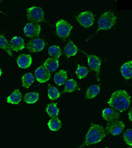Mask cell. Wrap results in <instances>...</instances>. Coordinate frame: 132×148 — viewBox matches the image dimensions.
<instances>
[{"label": "cell", "instance_id": "obj_26", "mask_svg": "<svg viewBox=\"0 0 132 148\" xmlns=\"http://www.w3.org/2000/svg\"><path fill=\"white\" fill-rule=\"evenodd\" d=\"M46 110L48 115L51 117L53 118L57 116L59 110L58 108L56 103H52L47 105Z\"/></svg>", "mask_w": 132, "mask_h": 148}, {"label": "cell", "instance_id": "obj_4", "mask_svg": "<svg viewBox=\"0 0 132 148\" xmlns=\"http://www.w3.org/2000/svg\"><path fill=\"white\" fill-rule=\"evenodd\" d=\"M28 19L32 23H39L43 21L44 14L42 8L34 6L26 10Z\"/></svg>", "mask_w": 132, "mask_h": 148}, {"label": "cell", "instance_id": "obj_5", "mask_svg": "<svg viewBox=\"0 0 132 148\" xmlns=\"http://www.w3.org/2000/svg\"><path fill=\"white\" fill-rule=\"evenodd\" d=\"M72 28V25L63 19H60L56 24L57 33L61 39L68 38Z\"/></svg>", "mask_w": 132, "mask_h": 148}, {"label": "cell", "instance_id": "obj_23", "mask_svg": "<svg viewBox=\"0 0 132 148\" xmlns=\"http://www.w3.org/2000/svg\"><path fill=\"white\" fill-rule=\"evenodd\" d=\"M100 91V86L98 85L91 86L87 91L86 98L90 99L95 98Z\"/></svg>", "mask_w": 132, "mask_h": 148}, {"label": "cell", "instance_id": "obj_19", "mask_svg": "<svg viewBox=\"0 0 132 148\" xmlns=\"http://www.w3.org/2000/svg\"><path fill=\"white\" fill-rule=\"evenodd\" d=\"M78 48L73 41H69L64 48V52L66 56L68 58L73 56L77 54Z\"/></svg>", "mask_w": 132, "mask_h": 148}, {"label": "cell", "instance_id": "obj_9", "mask_svg": "<svg viewBox=\"0 0 132 148\" xmlns=\"http://www.w3.org/2000/svg\"><path fill=\"white\" fill-rule=\"evenodd\" d=\"M41 31V26L39 23H29L24 28V33L26 36L33 39L37 37Z\"/></svg>", "mask_w": 132, "mask_h": 148}, {"label": "cell", "instance_id": "obj_12", "mask_svg": "<svg viewBox=\"0 0 132 148\" xmlns=\"http://www.w3.org/2000/svg\"><path fill=\"white\" fill-rule=\"evenodd\" d=\"M103 117L108 122L119 120L120 114L119 112L112 109L106 108L103 110L102 113Z\"/></svg>", "mask_w": 132, "mask_h": 148}, {"label": "cell", "instance_id": "obj_25", "mask_svg": "<svg viewBox=\"0 0 132 148\" xmlns=\"http://www.w3.org/2000/svg\"><path fill=\"white\" fill-rule=\"evenodd\" d=\"M39 98V94L35 92H28L24 96V101L27 103H34L38 101Z\"/></svg>", "mask_w": 132, "mask_h": 148}, {"label": "cell", "instance_id": "obj_33", "mask_svg": "<svg viewBox=\"0 0 132 148\" xmlns=\"http://www.w3.org/2000/svg\"><path fill=\"white\" fill-rule=\"evenodd\" d=\"M109 148V147H105V148Z\"/></svg>", "mask_w": 132, "mask_h": 148}, {"label": "cell", "instance_id": "obj_21", "mask_svg": "<svg viewBox=\"0 0 132 148\" xmlns=\"http://www.w3.org/2000/svg\"><path fill=\"white\" fill-rule=\"evenodd\" d=\"M0 48L5 51L10 56H13L10 44L3 35H0Z\"/></svg>", "mask_w": 132, "mask_h": 148}, {"label": "cell", "instance_id": "obj_20", "mask_svg": "<svg viewBox=\"0 0 132 148\" xmlns=\"http://www.w3.org/2000/svg\"><path fill=\"white\" fill-rule=\"evenodd\" d=\"M48 128L53 131H58L61 128L62 122L57 117H53L50 120L48 123Z\"/></svg>", "mask_w": 132, "mask_h": 148}, {"label": "cell", "instance_id": "obj_24", "mask_svg": "<svg viewBox=\"0 0 132 148\" xmlns=\"http://www.w3.org/2000/svg\"><path fill=\"white\" fill-rule=\"evenodd\" d=\"M77 83L75 80L73 79H68L65 83L64 92L69 93L73 92L77 89Z\"/></svg>", "mask_w": 132, "mask_h": 148}, {"label": "cell", "instance_id": "obj_6", "mask_svg": "<svg viewBox=\"0 0 132 148\" xmlns=\"http://www.w3.org/2000/svg\"><path fill=\"white\" fill-rule=\"evenodd\" d=\"M76 20L84 28L91 27L94 23V16L91 12H82L76 17Z\"/></svg>", "mask_w": 132, "mask_h": 148}, {"label": "cell", "instance_id": "obj_14", "mask_svg": "<svg viewBox=\"0 0 132 148\" xmlns=\"http://www.w3.org/2000/svg\"><path fill=\"white\" fill-rule=\"evenodd\" d=\"M10 45L12 50L16 52L21 51L25 47L23 39L19 36L14 37L10 41Z\"/></svg>", "mask_w": 132, "mask_h": 148}, {"label": "cell", "instance_id": "obj_32", "mask_svg": "<svg viewBox=\"0 0 132 148\" xmlns=\"http://www.w3.org/2000/svg\"><path fill=\"white\" fill-rule=\"evenodd\" d=\"M2 74V71L1 69V67H0V77H1V76Z\"/></svg>", "mask_w": 132, "mask_h": 148}, {"label": "cell", "instance_id": "obj_28", "mask_svg": "<svg viewBox=\"0 0 132 148\" xmlns=\"http://www.w3.org/2000/svg\"><path fill=\"white\" fill-rule=\"evenodd\" d=\"M88 73V71L86 67L80 65L79 64L77 65L76 73L77 77L79 79H82L86 77Z\"/></svg>", "mask_w": 132, "mask_h": 148}, {"label": "cell", "instance_id": "obj_34", "mask_svg": "<svg viewBox=\"0 0 132 148\" xmlns=\"http://www.w3.org/2000/svg\"><path fill=\"white\" fill-rule=\"evenodd\" d=\"M1 1H0V3H1Z\"/></svg>", "mask_w": 132, "mask_h": 148}, {"label": "cell", "instance_id": "obj_18", "mask_svg": "<svg viewBox=\"0 0 132 148\" xmlns=\"http://www.w3.org/2000/svg\"><path fill=\"white\" fill-rule=\"evenodd\" d=\"M68 79V74L65 70H61L55 74L54 81L57 85H63Z\"/></svg>", "mask_w": 132, "mask_h": 148}, {"label": "cell", "instance_id": "obj_13", "mask_svg": "<svg viewBox=\"0 0 132 148\" xmlns=\"http://www.w3.org/2000/svg\"><path fill=\"white\" fill-rule=\"evenodd\" d=\"M32 59L29 54H23L19 55L17 59V62L19 68L26 69L32 64Z\"/></svg>", "mask_w": 132, "mask_h": 148}, {"label": "cell", "instance_id": "obj_15", "mask_svg": "<svg viewBox=\"0 0 132 148\" xmlns=\"http://www.w3.org/2000/svg\"><path fill=\"white\" fill-rule=\"evenodd\" d=\"M43 66L50 72L55 71L59 68V60L57 59L50 57L45 61Z\"/></svg>", "mask_w": 132, "mask_h": 148}, {"label": "cell", "instance_id": "obj_1", "mask_svg": "<svg viewBox=\"0 0 132 148\" xmlns=\"http://www.w3.org/2000/svg\"><path fill=\"white\" fill-rule=\"evenodd\" d=\"M131 96L125 90H118L113 92L108 103L113 109L122 112L129 107Z\"/></svg>", "mask_w": 132, "mask_h": 148}, {"label": "cell", "instance_id": "obj_29", "mask_svg": "<svg viewBox=\"0 0 132 148\" xmlns=\"http://www.w3.org/2000/svg\"><path fill=\"white\" fill-rule=\"evenodd\" d=\"M48 96L49 99L52 100H55L60 97V93L57 88L51 86L48 89Z\"/></svg>", "mask_w": 132, "mask_h": 148}, {"label": "cell", "instance_id": "obj_10", "mask_svg": "<svg viewBox=\"0 0 132 148\" xmlns=\"http://www.w3.org/2000/svg\"><path fill=\"white\" fill-rule=\"evenodd\" d=\"M46 42L40 38H35L30 40L27 43L26 47L30 51L37 53L41 51L46 46Z\"/></svg>", "mask_w": 132, "mask_h": 148}, {"label": "cell", "instance_id": "obj_30", "mask_svg": "<svg viewBox=\"0 0 132 148\" xmlns=\"http://www.w3.org/2000/svg\"><path fill=\"white\" fill-rule=\"evenodd\" d=\"M132 131L131 129H129L126 130L124 134V139L127 145L131 147Z\"/></svg>", "mask_w": 132, "mask_h": 148}, {"label": "cell", "instance_id": "obj_16", "mask_svg": "<svg viewBox=\"0 0 132 148\" xmlns=\"http://www.w3.org/2000/svg\"><path fill=\"white\" fill-rule=\"evenodd\" d=\"M132 61H127L123 64L120 68V71L124 78L129 79L132 76Z\"/></svg>", "mask_w": 132, "mask_h": 148}, {"label": "cell", "instance_id": "obj_22", "mask_svg": "<svg viewBox=\"0 0 132 148\" xmlns=\"http://www.w3.org/2000/svg\"><path fill=\"white\" fill-rule=\"evenodd\" d=\"M34 75L31 73H26L22 77V86L26 88H28L34 82Z\"/></svg>", "mask_w": 132, "mask_h": 148}, {"label": "cell", "instance_id": "obj_27", "mask_svg": "<svg viewBox=\"0 0 132 148\" xmlns=\"http://www.w3.org/2000/svg\"><path fill=\"white\" fill-rule=\"evenodd\" d=\"M48 53L52 57L59 59L62 54L60 47L57 45L51 46L48 49Z\"/></svg>", "mask_w": 132, "mask_h": 148}, {"label": "cell", "instance_id": "obj_3", "mask_svg": "<svg viewBox=\"0 0 132 148\" xmlns=\"http://www.w3.org/2000/svg\"><path fill=\"white\" fill-rule=\"evenodd\" d=\"M117 20V17L113 12L109 10L105 12L98 20L99 28L97 32L100 30H107L111 29L115 24Z\"/></svg>", "mask_w": 132, "mask_h": 148}, {"label": "cell", "instance_id": "obj_31", "mask_svg": "<svg viewBox=\"0 0 132 148\" xmlns=\"http://www.w3.org/2000/svg\"><path fill=\"white\" fill-rule=\"evenodd\" d=\"M128 116L130 120L131 121H132V110L131 109L129 111V112H128Z\"/></svg>", "mask_w": 132, "mask_h": 148}, {"label": "cell", "instance_id": "obj_8", "mask_svg": "<svg viewBox=\"0 0 132 148\" xmlns=\"http://www.w3.org/2000/svg\"><path fill=\"white\" fill-rule=\"evenodd\" d=\"M125 125L122 121L119 120L108 122L106 124L105 130L106 132L113 135H117L121 134Z\"/></svg>", "mask_w": 132, "mask_h": 148}, {"label": "cell", "instance_id": "obj_2", "mask_svg": "<svg viewBox=\"0 0 132 148\" xmlns=\"http://www.w3.org/2000/svg\"><path fill=\"white\" fill-rule=\"evenodd\" d=\"M105 128L100 125L91 124L80 148L84 147L100 142L106 136Z\"/></svg>", "mask_w": 132, "mask_h": 148}, {"label": "cell", "instance_id": "obj_7", "mask_svg": "<svg viewBox=\"0 0 132 148\" xmlns=\"http://www.w3.org/2000/svg\"><path fill=\"white\" fill-rule=\"evenodd\" d=\"M84 53L87 58L88 64L89 66L95 72L97 79L98 82H99L100 77L101 60L97 56L86 54L84 52Z\"/></svg>", "mask_w": 132, "mask_h": 148}, {"label": "cell", "instance_id": "obj_11", "mask_svg": "<svg viewBox=\"0 0 132 148\" xmlns=\"http://www.w3.org/2000/svg\"><path fill=\"white\" fill-rule=\"evenodd\" d=\"M37 80L39 83H42L48 82L50 78V73L43 66L39 67L35 72Z\"/></svg>", "mask_w": 132, "mask_h": 148}, {"label": "cell", "instance_id": "obj_17", "mask_svg": "<svg viewBox=\"0 0 132 148\" xmlns=\"http://www.w3.org/2000/svg\"><path fill=\"white\" fill-rule=\"evenodd\" d=\"M21 93L20 90L17 89L15 90L10 96L7 98V101L13 105H18L21 101Z\"/></svg>", "mask_w": 132, "mask_h": 148}]
</instances>
